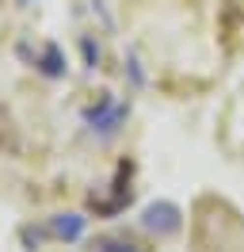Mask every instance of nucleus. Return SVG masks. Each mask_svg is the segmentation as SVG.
I'll return each instance as SVG.
<instances>
[{"instance_id":"nucleus-5","label":"nucleus","mask_w":244,"mask_h":252,"mask_svg":"<svg viewBox=\"0 0 244 252\" xmlns=\"http://www.w3.org/2000/svg\"><path fill=\"white\" fill-rule=\"evenodd\" d=\"M99 252H145V249L126 245V241H103V245H99Z\"/></svg>"},{"instance_id":"nucleus-2","label":"nucleus","mask_w":244,"mask_h":252,"mask_svg":"<svg viewBox=\"0 0 244 252\" xmlns=\"http://www.w3.org/2000/svg\"><path fill=\"white\" fill-rule=\"evenodd\" d=\"M122 119H126V107L111 103V99H103V103H99V111H88V123L95 126L99 134H115Z\"/></svg>"},{"instance_id":"nucleus-1","label":"nucleus","mask_w":244,"mask_h":252,"mask_svg":"<svg viewBox=\"0 0 244 252\" xmlns=\"http://www.w3.org/2000/svg\"><path fill=\"white\" fill-rule=\"evenodd\" d=\"M141 225H145L149 233H156V237H172V233H180V225H183L180 206H172V203H152V206H145V214H141Z\"/></svg>"},{"instance_id":"nucleus-3","label":"nucleus","mask_w":244,"mask_h":252,"mask_svg":"<svg viewBox=\"0 0 244 252\" xmlns=\"http://www.w3.org/2000/svg\"><path fill=\"white\" fill-rule=\"evenodd\" d=\"M46 233H54L58 241H76V237L84 233V218H80V214H61V218L50 221Z\"/></svg>"},{"instance_id":"nucleus-6","label":"nucleus","mask_w":244,"mask_h":252,"mask_svg":"<svg viewBox=\"0 0 244 252\" xmlns=\"http://www.w3.org/2000/svg\"><path fill=\"white\" fill-rule=\"evenodd\" d=\"M84 54H88V62H92V65H95V62H99V50H95V46H92V38H84Z\"/></svg>"},{"instance_id":"nucleus-4","label":"nucleus","mask_w":244,"mask_h":252,"mask_svg":"<svg viewBox=\"0 0 244 252\" xmlns=\"http://www.w3.org/2000/svg\"><path fill=\"white\" fill-rule=\"evenodd\" d=\"M38 69H42L46 77H65V58H61V50H58V46H46Z\"/></svg>"}]
</instances>
